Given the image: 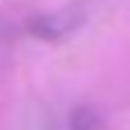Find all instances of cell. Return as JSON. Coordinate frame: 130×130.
I'll return each mask as SVG.
<instances>
[{"mask_svg":"<svg viewBox=\"0 0 130 130\" xmlns=\"http://www.w3.org/2000/svg\"><path fill=\"white\" fill-rule=\"evenodd\" d=\"M101 0H71L64 7L55 9V11H46V14H32L25 18L23 30L46 43H59L66 41L69 37H73L75 32H80L87 21L91 18V14L96 11Z\"/></svg>","mask_w":130,"mask_h":130,"instance_id":"1","label":"cell"},{"mask_svg":"<svg viewBox=\"0 0 130 130\" xmlns=\"http://www.w3.org/2000/svg\"><path fill=\"white\" fill-rule=\"evenodd\" d=\"M69 130H107L103 117L91 105H78L69 114Z\"/></svg>","mask_w":130,"mask_h":130,"instance_id":"2","label":"cell"}]
</instances>
